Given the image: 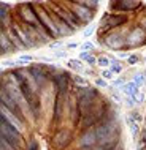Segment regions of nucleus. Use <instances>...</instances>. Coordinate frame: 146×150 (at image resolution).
I'll return each mask as SVG.
<instances>
[{"label":"nucleus","instance_id":"obj_1","mask_svg":"<svg viewBox=\"0 0 146 150\" xmlns=\"http://www.w3.org/2000/svg\"><path fill=\"white\" fill-rule=\"evenodd\" d=\"M94 129L97 134V144H115L116 142L117 123L113 117L108 120H102Z\"/></svg>","mask_w":146,"mask_h":150},{"label":"nucleus","instance_id":"obj_2","mask_svg":"<svg viewBox=\"0 0 146 150\" xmlns=\"http://www.w3.org/2000/svg\"><path fill=\"white\" fill-rule=\"evenodd\" d=\"M32 6L35 8V14H36V18H38V21L40 24L43 25V29L48 32V35H51V36H59V30H57V27H56V24L52 22V19H51V16L49 13H46V11L42 8V5H38V3H32Z\"/></svg>","mask_w":146,"mask_h":150},{"label":"nucleus","instance_id":"obj_3","mask_svg":"<svg viewBox=\"0 0 146 150\" xmlns=\"http://www.w3.org/2000/svg\"><path fill=\"white\" fill-rule=\"evenodd\" d=\"M0 133H2L3 139H6L13 147H19V145H21V133H19L14 127H11L3 117L0 119Z\"/></svg>","mask_w":146,"mask_h":150},{"label":"nucleus","instance_id":"obj_4","mask_svg":"<svg viewBox=\"0 0 146 150\" xmlns=\"http://www.w3.org/2000/svg\"><path fill=\"white\" fill-rule=\"evenodd\" d=\"M49 6L52 8V11H54V13L57 14L59 18L62 19V21L65 22V24H67L68 27H70V29H72L73 32L78 29L79 25H83V24H81V22L78 21V19H76L75 16H73V13H72L70 10H64V8H60V6L57 5V3H49Z\"/></svg>","mask_w":146,"mask_h":150},{"label":"nucleus","instance_id":"obj_5","mask_svg":"<svg viewBox=\"0 0 146 150\" xmlns=\"http://www.w3.org/2000/svg\"><path fill=\"white\" fill-rule=\"evenodd\" d=\"M92 96H95V92L91 90V88H84L83 92L78 93V111L81 112L83 117L94 106V98Z\"/></svg>","mask_w":146,"mask_h":150},{"label":"nucleus","instance_id":"obj_6","mask_svg":"<svg viewBox=\"0 0 146 150\" xmlns=\"http://www.w3.org/2000/svg\"><path fill=\"white\" fill-rule=\"evenodd\" d=\"M21 16H22V19H24V22H26V24H29L30 27H34V29H36L38 32H43V33L48 35V32L43 29V25L40 24L38 18H36L35 10H32V3H29V5H22Z\"/></svg>","mask_w":146,"mask_h":150},{"label":"nucleus","instance_id":"obj_7","mask_svg":"<svg viewBox=\"0 0 146 150\" xmlns=\"http://www.w3.org/2000/svg\"><path fill=\"white\" fill-rule=\"evenodd\" d=\"M70 11H72L73 16H75V18L78 19L81 24H87L92 19V16H94V11L89 10V8H86L81 2L70 3Z\"/></svg>","mask_w":146,"mask_h":150},{"label":"nucleus","instance_id":"obj_8","mask_svg":"<svg viewBox=\"0 0 146 150\" xmlns=\"http://www.w3.org/2000/svg\"><path fill=\"white\" fill-rule=\"evenodd\" d=\"M0 111H2V117L11 125V127H14L19 133L24 131V123H22V119H21V117L16 115L13 111H10V109H8L6 106H3V104L0 106Z\"/></svg>","mask_w":146,"mask_h":150},{"label":"nucleus","instance_id":"obj_9","mask_svg":"<svg viewBox=\"0 0 146 150\" xmlns=\"http://www.w3.org/2000/svg\"><path fill=\"white\" fill-rule=\"evenodd\" d=\"M145 38H146L145 30L141 29V27H137V29H133L130 33H129L127 40H125V46L127 47H137V46H140V44H143Z\"/></svg>","mask_w":146,"mask_h":150},{"label":"nucleus","instance_id":"obj_10","mask_svg":"<svg viewBox=\"0 0 146 150\" xmlns=\"http://www.w3.org/2000/svg\"><path fill=\"white\" fill-rule=\"evenodd\" d=\"M0 100H2V104H3V106H6L10 111H13L16 115H19V117L22 119V109L19 108V104L10 96V93L5 90V87H3L2 92H0Z\"/></svg>","mask_w":146,"mask_h":150},{"label":"nucleus","instance_id":"obj_11","mask_svg":"<svg viewBox=\"0 0 146 150\" xmlns=\"http://www.w3.org/2000/svg\"><path fill=\"white\" fill-rule=\"evenodd\" d=\"M97 144V134H95V129L94 128H89L83 133V136L79 137V142L78 145L81 149H89V147H94Z\"/></svg>","mask_w":146,"mask_h":150},{"label":"nucleus","instance_id":"obj_12","mask_svg":"<svg viewBox=\"0 0 146 150\" xmlns=\"http://www.w3.org/2000/svg\"><path fill=\"white\" fill-rule=\"evenodd\" d=\"M125 40L127 38L121 33H111V35L107 36L105 43H107L111 49H122V47H125Z\"/></svg>","mask_w":146,"mask_h":150},{"label":"nucleus","instance_id":"obj_13","mask_svg":"<svg viewBox=\"0 0 146 150\" xmlns=\"http://www.w3.org/2000/svg\"><path fill=\"white\" fill-rule=\"evenodd\" d=\"M125 21H127V18L125 16H103V19H102V22H103V25H107L108 29L110 27H117V25H121V24H124Z\"/></svg>","mask_w":146,"mask_h":150},{"label":"nucleus","instance_id":"obj_14","mask_svg":"<svg viewBox=\"0 0 146 150\" xmlns=\"http://www.w3.org/2000/svg\"><path fill=\"white\" fill-rule=\"evenodd\" d=\"M113 6L119 8L121 11H130L135 10V8L140 6V2H125V0H121V2H111Z\"/></svg>","mask_w":146,"mask_h":150},{"label":"nucleus","instance_id":"obj_15","mask_svg":"<svg viewBox=\"0 0 146 150\" xmlns=\"http://www.w3.org/2000/svg\"><path fill=\"white\" fill-rule=\"evenodd\" d=\"M68 141H70V133L68 131H59L57 134L54 136V145L56 147H64V145L68 144Z\"/></svg>","mask_w":146,"mask_h":150},{"label":"nucleus","instance_id":"obj_16","mask_svg":"<svg viewBox=\"0 0 146 150\" xmlns=\"http://www.w3.org/2000/svg\"><path fill=\"white\" fill-rule=\"evenodd\" d=\"M0 44H2V54H6V52H10V49L13 47V43L10 41V38H8L6 32L2 30V35H0Z\"/></svg>","mask_w":146,"mask_h":150},{"label":"nucleus","instance_id":"obj_17","mask_svg":"<svg viewBox=\"0 0 146 150\" xmlns=\"http://www.w3.org/2000/svg\"><path fill=\"white\" fill-rule=\"evenodd\" d=\"M11 27H13V29H14L16 35L19 36V40H21V41H22V44H24V46H34V43L30 41V38H29V36L26 35V32H24V30L21 29V27H19V25H11Z\"/></svg>","mask_w":146,"mask_h":150},{"label":"nucleus","instance_id":"obj_18","mask_svg":"<svg viewBox=\"0 0 146 150\" xmlns=\"http://www.w3.org/2000/svg\"><path fill=\"white\" fill-rule=\"evenodd\" d=\"M6 35H8V38L11 40V43H13V46H16V49H26V46L22 44V41L19 40V36H16V32L14 29L11 27L10 30L6 32Z\"/></svg>","mask_w":146,"mask_h":150},{"label":"nucleus","instance_id":"obj_19","mask_svg":"<svg viewBox=\"0 0 146 150\" xmlns=\"http://www.w3.org/2000/svg\"><path fill=\"white\" fill-rule=\"evenodd\" d=\"M138 90H140V87L137 86L133 81H130V82H125V86L122 87V92H124L127 96H132V98L135 96V93L138 92Z\"/></svg>","mask_w":146,"mask_h":150},{"label":"nucleus","instance_id":"obj_20","mask_svg":"<svg viewBox=\"0 0 146 150\" xmlns=\"http://www.w3.org/2000/svg\"><path fill=\"white\" fill-rule=\"evenodd\" d=\"M54 82L57 84L59 92H65L67 84H68V76L67 74H57V76H54Z\"/></svg>","mask_w":146,"mask_h":150},{"label":"nucleus","instance_id":"obj_21","mask_svg":"<svg viewBox=\"0 0 146 150\" xmlns=\"http://www.w3.org/2000/svg\"><path fill=\"white\" fill-rule=\"evenodd\" d=\"M32 78L35 79V82H36V86H43L44 84V74L43 73H40L38 70H36V68H32Z\"/></svg>","mask_w":146,"mask_h":150},{"label":"nucleus","instance_id":"obj_22","mask_svg":"<svg viewBox=\"0 0 146 150\" xmlns=\"http://www.w3.org/2000/svg\"><path fill=\"white\" fill-rule=\"evenodd\" d=\"M116 142L115 144H95L94 147H89V149H83V150H115Z\"/></svg>","mask_w":146,"mask_h":150},{"label":"nucleus","instance_id":"obj_23","mask_svg":"<svg viewBox=\"0 0 146 150\" xmlns=\"http://www.w3.org/2000/svg\"><path fill=\"white\" fill-rule=\"evenodd\" d=\"M97 65H99V67H102L103 70H108V67H111V60H110L107 55H102V57L97 59Z\"/></svg>","mask_w":146,"mask_h":150},{"label":"nucleus","instance_id":"obj_24","mask_svg":"<svg viewBox=\"0 0 146 150\" xmlns=\"http://www.w3.org/2000/svg\"><path fill=\"white\" fill-rule=\"evenodd\" d=\"M79 59H83V60H86V63L87 65H95L97 63V59L95 57H92L89 52H81L79 54Z\"/></svg>","mask_w":146,"mask_h":150},{"label":"nucleus","instance_id":"obj_25","mask_svg":"<svg viewBox=\"0 0 146 150\" xmlns=\"http://www.w3.org/2000/svg\"><path fill=\"white\" fill-rule=\"evenodd\" d=\"M0 21H2V24L5 22V24H8V8H6V5H0Z\"/></svg>","mask_w":146,"mask_h":150},{"label":"nucleus","instance_id":"obj_26","mask_svg":"<svg viewBox=\"0 0 146 150\" xmlns=\"http://www.w3.org/2000/svg\"><path fill=\"white\" fill-rule=\"evenodd\" d=\"M73 81H75V84H76L79 88H83V90H84V88H89V84H87L86 79L79 78V76H75V78H73Z\"/></svg>","mask_w":146,"mask_h":150},{"label":"nucleus","instance_id":"obj_27","mask_svg":"<svg viewBox=\"0 0 146 150\" xmlns=\"http://www.w3.org/2000/svg\"><path fill=\"white\" fill-rule=\"evenodd\" d=\"M0 150H16L13 145L8 142L6 139H3V137H0Z\"/></svg>","mask_w":146,"mask_h":150},{"label":"nucleus","instance_id":"obj_28","mask_svg":"<svg viewBox=\"0 0 146 150\" xmlns=\"http://www.w3.org/2000/svg\"><path fill=\"white\" fill-rule=\"evenodd\" d=\"M68 67L70 68H73V70H76V71H83V65H81V62L79 60H70V62H68Z\"/></svg>","mask_w":146,"mask_h":150},{"label":"nucleus","instance_id":"obj_29","mask_svg":"<svg viewBox=\"0 0 146 150\" xmlns=\"http://www.w3.org/2000/svg\"><path fill=\"white\" fill-rule=\"evenodd\" d=\"M110 70H111L113 73H121L122 71V67H121V63L119 62H116V60H111V68H110Z\"/></svg>","mask_w":146,"mask_h":150},{"label":"nucleus","instance_id":"obj_30","mask_svg":"<svg viewBox=\"0 0 146 150\" xmlns=\"http://www.w3.org/2000/svg\"><path fill=\"white\" fill-rule=\"evenodd\" d=\"M81 49H83V52H89L94 49V44H92L91 41H84L83 44H81Z\"/></svg>","mask_w":146,"mask_h":150},{"label":"nucleus","instance_id":"obj_31","mask_svg":"<svg viewBox=\"0 0 146 150\" xmlns=\"http://www.w3.org/2000/svg\"><path fill=\"white\" fill-rule=\"evenodd\" d=\"M145 81H146V78H145L143 74H137V76H135V79H133V82H135L138 87H141V86L145 84Z\"/></svg>","mask_w":146,"mask_h":150},{"label":"nucleus","instance_id":"obj_32","mask_svg":"<svg viewBox=\"0 0 146 150\" xmlns=\"http://www.w3.org/2000/svg\"><path fill=\"white\" fill-rule=\"evenodd\" d=\"M102 78H103L105 81H107V79H113V78H115V73L110 70V68H108V70H103V71H102Z\"/></svg>","mask_w":146,"mask_h":150},{"label":"nucleus","instance_id":"obj_33","mask_svg":"<svg viewBox=\"0 0 146 150\" xmlns=\"http://www.w3.org/2000/svg\"><path fill=\"white\" fill-rule=\"evenodd\" d=\"M133 98H135V103H143L145 101V93L141 92V90H138L135 93V96H133Z\"/></svg>","mask_w":146,"mask_h":150},{"label":"nucleus","instance_id":"obj_34","mask_svg":"<svg viewBox=\"0 0 146 150\" xmlns=\"http://www.w3.org/2000/svg\"><path fill=\"white\" fill-rule=\"evenodd\" d=\"M81 3H83L86 8H89V10H91V8H97V6H99V2H81Z\"/></svg>","mask_w":146,"mask_h":150},{"label":"nucleus","instance_id":"obj_35","mask_svg":"<svg viewBox=\"0 0 146 150\" xmlns=\"http://www.w3.org/2000/svg\"><path fill=\"white\" fill-rule=\"evenodd\" d=\"M18 60H19V63H29L32 60V57H30V55H21Z\"/></svg>","mask_w":146,"mask_h":150},{"label":"nucleus","instance_id":"obj_36","mask_svg":"<svg viewBox=\"0 0 146 150\" xmlns=\"http://www.w3.org/2000/svg\"><path fill=\"white\" fill-rule=\"evenodd\" d=\"M95 84H97V86H100V87H107V86H108V84H107V81H105L103 78L95 79Z\"/></svg>","mask_w":146,"mask_h":150},{"label":"nucleus","instance_id":"obj_37","mask_svg":"<svg viewBox=\"0 0 146 150\" xmlns=\"http://www.w3.org/2000/svg\"><path fill=\"white\" fill-rule=\"evenodd\" d=\"M27 150H36V142H35V139H30V142L27 144Z\"/></svg>","mask_w":146,"mask_h":150},{"label":"nucleus","instance_id":"obj_38","mask_svg":"<svg viewBox=\"0 0 146 150\" xmlns=\"http://www.w3.org/2000/svg\"><path fill=\"white\" fill-rule=\"evenodd\" d=\"M115 86L122 88V87L125 86V81H124V79H116V81H115Z\"/></svg>","mask_w":146,"mask_h":150},{"label":"nucleus","instance_id":"obj_39","mask_svg":"<svg viewBox=\"0 0 146 150\" xmlns=\"http://www.w3.org/2000/svg\"><path fill=\"white\" fill-rule=\"evenodd\" d=\"M92 32H94V25H89L86 30H84V36H91Z\"/></svg>","mask_w":146,"mask_h":150},{"label":"nucleus","instance_id":"obj_40","mask_svg":"<svg viewBox=\"0 0 146 150\" xmlns=\"http://www.w3.org/2000/svg\"><path fill=\"white\" fill-rule=\"evenodd\" d=\"M137 60H138V57H137V55H130V57H129V60H127V62L130 63V65H135V63H137Z\"/></svg>","mask_w":146,"mask_h":150},{"label":"nucleus","instance_id":"obj_41","mask_svg":"<svg viewBox=\"0 0 146 150\" xmlns=\"http://www.w3.org/2000/svg\"><path fill=\"white\" fill-rule=\"evenodd\" d=\"M67 47H68V49H75L76 44H75V43H70V44H67Z\"/></svg>","mask_w":146,"mask_h":150},{"label":"nucleus","instance_id":"obj_42","mask_svg":"<svg viewBox=\"0 0 146 150\" xmlns=\"http://www.w3.org/2000/svg\"><path fill=\"white\" fill-rule=\"evenodd\" d=\"M56 55H57V57H65V52H56Z\"/></svg>","mask_w":146,"mask_h":150},{"label":"nucleus","instance_id":"obj_43","mask_svg":"<svg viewBox=\"0 0 146 150\" xmlns=\"http://www.w3.org/2000/svg\"><path fill=\"white\" fill-rule=\"evenodd\" d=\"M145 78H146V76H145Z\"/></svg>","mask_w":146,"mask_h":150},{"label":"nucleus","instance_id":"obj_44","mask_svg":"<svg viewBox=\"0 0 146 150\" xmlns=\"http://www.w3.org/2000/svg\"><path fill=\"white\" fill-rule=\"evenodd\" d=\"M145 60H146V59H145Z\"/></svg>","mask_w":146,"mask_h":150}]
</instances>
